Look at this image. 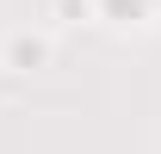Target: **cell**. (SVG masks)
Wrapping results in <instances>:
<instances>
[{
	"instance_id": "obj_1",
	"label": "cell",
	"mask_w": 161,
	"mask_h": 154,
	"mask_svg": "<svg viewBox=\"0 0 161 154\" xmlns=\"http://www.w3.org/2000/svg\"><path fill=\"white\" fill-rule=\"evenodd\" d=\"M142 6H149V0H105L112 19H142Z\"/></svg>"
}]
</instances>
